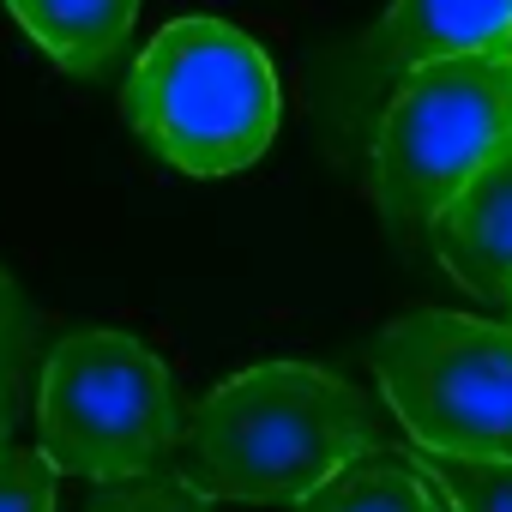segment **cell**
I'll use <instances>...</instances> for the list:
<instances>
[{
	"label": "cell",
	"instance_id": "cell-1",
	"mask_svg": "<svg viewBox=\"0 0 512 512\" xmlns=\"http://www.w3.org/2000/svg\"><path fill=\"white\" fill-rule=\"evenodd\" d=\"M368 434V404L350 380L308 362H260L193 404L175 476L211 506H296L374 452Z\"/></svg>",
	"mask_w": 512,
	"mask_h": 512
},
{
	"label": "cell",
	"instance_id": "cell-2",
	"mask_svg": "<svg viewBox=\"0 0 512 512\" xmlns=\"http://www.w3.org/2000/svg\"><path fill=\"white\" fill-rule=\"evenodd\" d=\"M278 109V73L260 37L205 13L163 25L121 85V121L133 139L199 181L260 163Z\"/></svg>",
	"mask_w": 512,
	"mask_h": 512
},
{
	"label": "cell",
	"instance_id": "cell-3",
	"mask_svg": "<svg viewBox=\"0 0 512 512\" xmlns=\"http://www.w3.org/2000/svg\"><path fill=\"white\" fill-rule=\"evenodd\" d=\"M193 404L169 362L133 332L85 326L67 332L37 386V446L61 476L133 482L175 470Z\"/></svg>",
	"mask_w": 512,
	"mask_h": 512
},
{
	"label": "cell",
	"instance_id": "cell-4",
	"mask_svg": "<svg viewBox=\"0 0 512 512\" xmlns=\"http://www.w3.org/2000/svg\"><path fill=\"white\" fill-rule=\"evenodd\" d=\"M512 145V61L458 55L410 67L374 133V205L398 241H422L464 181Z\"/></svg>",
	"mask_w": 512,
	"mask_h": 512
},
{
	"label": "cell",
	"instance_id": "cell-5",
	"mask_svg": "<svg viewBox=\"0 0 512 512\" xmlns=\"http://www.w3.org/2000/svg\"><path fill=\"white\" fill-rule=\"evenodd\" d=\"M374 374L422 452L512 458V326L416 308L374 338Z\"/></svg>",
	"mask_w": 512,
	"mask_h": 512
},
{
	"label": "cell",
	"instance_id": "cell-6",
	"mask_svg": "<svg viewBox=\"0 0 512 512\" xmlns=\"http://www.w3.org/2000/svg\"><path fill=\"white\" fill-rule=\"evenodd\" d=\"M428 241L458 290L512 308V145L464 181V193L434 217Z\"/></svg>",
	"mask_w": 512,
	"mask_h": 512
},
{
	"label": "cell",
	"instance_id": "cell-7",
	"mask_svg": "<svg viewBox=\"0 0 512 512\" xmlns=\"http://www.w3.org/2000/svg\"><path fill=\"white\" fill-rule=\"evenodd\" d=\"M512 31V0H392L374 25V61L428 67L458 55H494Z\"/></svg>",
	"mask_w": 512,
	"mask_h": 512
},
{
	"label": "cell",
	"instance_id": "cell-8",
	"mask_svg": "<svg viewBox=\"0 0 512 512\" xmlns=\"http://www.w3.org/2000/svg\"><path fill=\"white\" fill-rule=\"evenodd\" d=\"M7 13L61 73H103L139 19V0H7Z\"/></svg>",
	"mask_w": 512,
	"mask_h": 512
},
{
	"label": "cell",
	"instance_id": "cell-9",
	"mask_svg": "<svg viewBox=\"0 0 512 512\" xmlns=\"http://www.w3.org/2000/svg\"><path fill=\"white\" fill-rule=\"evenodd\" d=\"M296 512H440V488L398 452H362L332 482L296 500Z\"/></svg>",
	"mask_w": 512,
	"mask_h": 512
},
{
	"label": "cell",
	"instance_id": "cell-10",
	"mask_svg": "<svg viewBox=\"0 0 512 512\" xmlns=\"http://www.w3.org/2000/svg\"><path fill=\"white\" fill-rule=\"evenodd\" d=\"M422 470L440 482L452 512H512V458H446V452H428Z\"/></svg>",
	"mask_w": 512,
	"mask_h": 512
},
{
	"label": "cell",
	"instance_id": "cell-11",
	"mask_svg": "<svg viewBox=\"0 0 512 512\" xmlns=\"http://www.w3.org/2000/svg\"><path fill=\"white\" fill-rule=\"evenodd\" d=\"M91 512H217L205 494H193L175 470L157 476H133V482H103Z\"/></svg>",
	"mask_w": 512,
	"mask_h": 512
},
{
	"label": "cell",
	"instance_id": "cell-12",
	"mask_svg": "<svg viewBox=\"0 0 512 512\" xmlns=\"http://www.w3.org/2000/svg\"><path fill=\"white\" fill-rule=\"evenodd\" d=\"M61 470L43 458V446H7L0 452V512H55Z\"/></svg>",
	"mask_w": 512,
	"mask_h": 512
},
{
	"label": "cell",
	"instance_id": "cell-13",
	"mask_svg": "<svg viewBox=\"0 0 512 512\" xmlns=\"http://www.w3.org/2000/svg\"><path fill=\"white\" fill-rule=\"evenodd\" d=\"M37 332H43V314L31 308V296L7 272H0V374H7V380H25L31 374Z\"/></svg>",
	"mask_w": 512,
	"mask_h": 512
},
{
	"label": "cell",
	"instance_id": "cell-14",
	"mask_svg": "<svg viewBox=\"0 0 512 512\" xmlns=\"http://www.w3.org/2000/svg\"><path fill=\"white\" fill-rule=\"evenodd\" d=\"M13 422H19V380L0 374V452L13 446Z\"/></svg>",
	"mask_w": 512,
	"mask_h": 512
},
{
	"label": "cell",
	"instance_id": "cell-15",
	"mask_svg": "<svg viewBox=\"0 0 512 512\" xmlns=\"http://www.w3.org/2000/svg\"><path fill=\"white\" fill-rule=\"evenodd\" d=\"M494 55H500V61H512V31H506V43H500V49H494Z\"/></svg>",
	"mask_w": 512,
	"mask_h": 512
},
{
	"label": "cell",
	"instance_id": "cell-16",
	"mask_svg": "<svg viewBox=\"0 0 512 512\" xmlns=\"http://www.w3.org/2000/svg\"><path fill=\"white\" fill-rule=\"evenodd\" d=\"M434 488H440V482H434ZM440 512H452V500H446V494H440Z\"/></svg>",
	"mask_w": 512,
	"mask_h": 512
},
{
	"label": "cell",
	"instance_id": "cell-17",
	"mask_svg": "<svg viewBox=\"0 0 512 512\" xmlns=\"http://www.w3.org/2000/svg\"><path fill=\"white\" fill-rule=\"evenodd\" d=\"M506 326H512V308H506Z\"/></svg>",
	"mask_w": 512,
	"mask_h": 512
}]
</instances>
